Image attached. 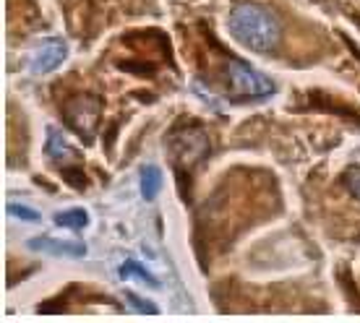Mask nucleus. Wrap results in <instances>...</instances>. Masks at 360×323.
Instances as JSON below:
<instances>
[{
    "label": "nucleus",
    "instance_id": "1",
    "mask_svg": "<svg viewBox=\"0 0 360 323\" xmlns=\"http://www.w3.org/2000/svg\"><path fill=\"white\" fill-rule=\"evenodd\" d=\"M230 29H233V37L240 45L262 55L274 53L279 47V39H282L279 18L269 8L253 6V3H243L233 11Z\"/></svg>",
    "mask_w": 360,
    "mask_h": 323
},
{
    "label": "nucleus",
    "instance_id": "2",
    "mask_svg": "<svg viewBox=\"0 0 360 323\" xmlns=\"http://www.w3.org/2000/svg\"><path fill=\"white\" fill-rule=\"evenodd\" d=\"M227 81H230V91L240 102H256V99H266L274 94V81L243 60L227 63Z\"/></svg>",
    "mask_w": 360,
    "mask_h": 323
},
{
    "label": "nucleus",
    "instance_id": "3",
    "mask_svg": "<svg viewBox=\"0 0 360 323\" xmlns=\"http://www.w3.org/2000/svg\"><path fill=\"white\" fill-rule=\"evenodd\" d=\"M172 159L180 170H191L196 162H201L209 154V136L204 128L186 126L170 136Z\"/></svg>",
    "mask_w": 360,
    "mask_h": 323
},
{
    "label": "nucleus",
    "instance_id": "4",
    "mask_svg": "<svg viewBox=\"0 0 360 323\" xmlns=\"http://www.w3.org/2000/svg\"><path fill=\"white\" fill-rule=\"evenodd\" d=\"M65 120L68 126L76 131V133L89 141L94 136V128H97L99 120V99L91 97V94H79V97H71L65 102Z\"/></svg>",
    "mask_w": 360,
    "mask_h": 323
},
{
    "label": "nucleus",
    "instance_id": "5",
    "mask_svg": "<svg viewBox=\"0 0 360 323\" xmlns=\"http://www.w3.org/2000/svg\"><path fill=\"white\" fill-rule=\"evenodd\" d=\"M65 58H68V45H65L63 39H45L34 50V55H32V73L34 76L53 73Z\"/></svg>",
    "mask_w": 360,
    "mask_h": 323
},
{
    "label": "nucleus",
    "instance_id": "6",
    "mask_svg": "<svg viewBox=\"0 0 360 323\" xmlns=\"http://www.w3.org/2000/svg\"><path fill=\"white\" fill-rule=\"evenodd\" d=\"M29 248L45 256H58V258H82L86 256V245L76 240H58V237H34Z\"/></svg>",
    "mask_w": 360,
    "mask_h": 323
},
{
    "label": "nucleus",
    "instance_id": "7",
    "mask_svg": "<svg viewBox=\"0 0 360 323\" xmlns=\"http://www.w3.org/2000/svg\"><path fill=\"white\" fill-rule=\"evenodd\" d=\"M47 157L55 162V164H71V162L79 159V152L73 149L65 136L58 131V128H50V136H47V144H45Z\"/></svg>",
    "mask_w": 360,
    "mask_h": 323
},
{
    "label": "nucleus",
    "instance_id": "8",
    "mask_svg": "<svg viewBox=\"0 0 360 323\" xmlns=\"http://www.w3.org/2000/svg\"><path fill=\"white\" fill-rule=\"evenodd\" d=\"M162 188V170L157 167V164H146L141 167V196L146 201H154L157 193Z\"/></svg>",
    "mask_w": 360,
    "mask_h": 323
},
{
    "label": "nucleus",
    "instance_id": "9",
    "mask_svg": "<svg viewBox=\"0 0 360 323\" xmlns=\"http://www.w3.org/2000/svg\"><path fill=\"white\" fill-rule=\"evenodd\" d=\"M55 225L65 227V230H82L89 225V211L86 209H65L55 214Z\"/></svg>",
    "mask_w": 360,
    "mask_h": 323
},
{
    "label": "nucleus",
    "instance_id": "10",
    "mask_svg": "<svg viewBox=\"0 0 360 323\" xmlns=\"http://www.w3.org/2000/svg\"><path fill=\"white\" fill-rule=\"evenodd\" d=\"M120 277L128 279V282L136 279V282H141V284H146V287H160V282H157V279H154L146 269H141L136 261H128V263L120 266Z\"/></svg>",
    "mask_w": 360,
    "mask_h": 323
},
{
    "label": "nucleus",
    "instance_id": "11",
    "mask_svg": "<svg viewBox=\"0 0 360 323\" xmlns=\"http://www.w3.org/2000/svg\"><path fill=\"white\" fill-rule=\"evenodd\" d=\"M8 214L18 216V219H24V222H32V225L42 222L39 211H34V209H29V206H21V204H8Z\"/></svg>",
    "mask_w": 360,
    "mask_h": 323
},
{
    "label": "nucleus",
    "instance_id": "12",
    "mask_svg": "<svg viewBox=\"0 0 360 323\" xmlns=\"http://www.w3.org/2000/svg\"><path fill=\"white\" fill-rule=\"evenodd\" d=\"M342 180H345V188L360 201V164H355V167H350V170L345 172Z\"/></svg>",
    "mask_w": 360,
    "mask_h": 323
},
{
    "label": "nucleus",
    "instance_id": "13",
    "mask_svg": "<svg viewBox=\"0 0 360 323\" xmlns=\"http://www.w3.org/2000/svg\"><path fill=\"white\" fill-rule=\"evenodd\" d=\"M128 303H131V305L136 308V310H141V313H157V308L154 305H146L144 300H141V297H136V295H131V292H128Z\"/></svg>",
    "mask_w": 360,
    "mask_h": 323
}]
</instances>
